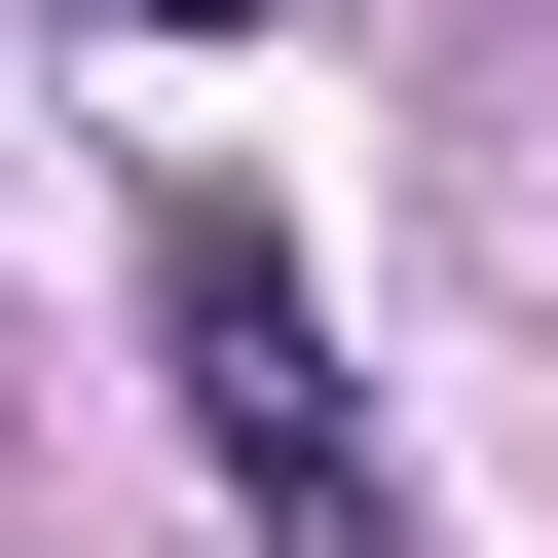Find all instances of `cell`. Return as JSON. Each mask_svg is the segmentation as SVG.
<instances>
[{
  "label": "cell",
  "mask_w": 558,
  "mask_h": 558,
  "mask_svg": "<svg viewBox=\"0 0 558 558\" xmlns=\"http://www.w3.org/2000/svg\"><path fill=\"white\" fill-rule=\"evenodd\" d=\"M149 373H186V447H223V521L260 558H410V447H373V373H336V260L299 223H149Z\"/></svg>",
  "instance_id": "cell-1"
}]
</instances>
